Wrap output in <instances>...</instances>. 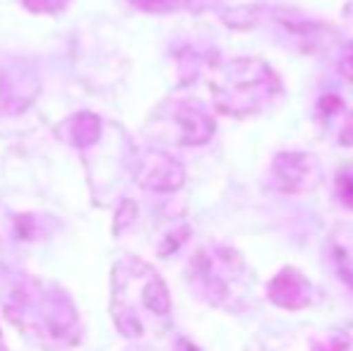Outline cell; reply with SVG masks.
I'll return each mask as SVG.
<instances>
[{"label": "cell", "mask_w": 353, "mask_h": 351, "mask_svg": "<svg viewBox=\"0 0 353 351\" xmlns=\"http://www.w3.org/2000/svg\"><path fill=\"white\" fill-rule=\"evenodd\" d=\"M317 121L330 140L339 145H353V108L346 106L339 97L327 94L317 103Z\"/></svg>", "instance_id": "6"}, {"label": "cell", "mask_w": 353, "mask_h": 351, "mask_svg": "<svg viewBox=\"0 0 353 351\" xmlns=\"http://www.w3.org/2000/svg\"><path fill=\"white\" fill-rule=\"evenodd\" d=\"M336 197L353 210V171L344 169L341 174H336Z\"/></svg>", "instance_id": "7"}, {"label": "cell", "mask_w": 353, "mask_h": 351, "mask_svg": "<svg viewBox=\"0 0 353 351\" xmlns=\"http://www.w3.org/2000/svg\"><path fill=\"white\" fill-rule=\"evenodd\" d=\"M171 301L163 281L147 265H135L130 274L118 277L113 296V318L125 337H147L168 328Z\"/></svg>", "instance_id": "1"}, {"label": "cell", "mask_w": 353, "mask_h": 351, "mask_svg": "<svg viewBox=\"0 0 353 351\" xmlns=\"http://www.w3.org/2000/svg\"><path fill=\"white\" fill-rule=\"evenodd\" d=\"M214 99L221 111L231 116L262 113L283 92L281 82L265 61L233 58L214 72Z\"/></svg>", "instance_id": "2"}, {"label": "cell", "mask_w": 353, "mask_h": 351, "mask_svg": "<svg viewBox=\"0 0 353 351\" xmlns=\"http://www.w3.org/2000/svg\"><path fill=\"white\" fill-rule=\"evenodd\" d=\"M339 68H341V72H344L346 80L353 82V41L346 46L344 56H341V61H339Z\"/></svg>", "instance_id": "9"}, {"label": "cell", "mask_w": 353, "mask_h": 351, "mask_svg": "<svg viewBox=\"0 0 353 351\" xmlns=\"http://www.w3.org/2000/svg\"><path fill=\"white\" fill-rule=\"evenodd\" d=\"M0 351H5V347H3V342H0Z\"/></svg>", "instance_id": "11"}, {"label": "cell", "mask_w": 353, "mask_h": 351, "mask_svg": "<svg viewBox=\"0 0 353 351\" xmlns=\"http://www.w3.org/2000/svg\"><path fill=\"white\" fill-rule=\"evenodd\" d=\"M195 272L202 294L214 305L228 310H241L248 305L255 279L238 253L226 248L202 253L195 263Z\"/></svg>", "instance_id": "3"}, {"label": "cell", "mask_w": 353, "mask_h": 351, "mask_svg": "<svg viewBox=\"0 0 353 351\" xmlns=\"http://www.w3.org/2000/svg\"><path fill=\"white\" fill-rule=\"evenodd\" d=\"M349 347H351V342L344 334H327L320 342H315L312 351H349Z\"/></svg>", "instance_id": "8"}, {"label": "cell", "mask_w": 353, "mask_h": 351, "mask_svg": "<svg viewBox=\"0 0 353 351\" xmlns=\"http://www.w3.org/2000/svg\"><path fill=\"white\" fill-rule=\"evenodd\" d=\"M168 351H200V349H197V347H195V344L185 342V339H178V342H176V344H173V347H171V349H168Z\"/></svg>", "instance_id": "10"}, {"label": "cell", "mask_w": 353, "mask_h": 351, "mask_svg": "<svg viewBox=\"0 0 353 351\" xmlns=\"http://www.w3.org/2000/svg\"><path fill=\"white\" fill-rule=\"evenodd\" d=\"M267 296L272 303L286 310H301L312 303V284L303 272L286 267L267 286Z\"/></svg>", "instance_id": "5"}, {"label": "cell", "mask_w": 353, "mask_h": 351, "mask_svg": "<svg viewBox=\"0 0 353 351\" xmlns=\"http://www.w3.org/2000/svg\"><path fill=\"white\" fill-rule=\"evenodd\" d=\"M274 176L283 192H310L322 183V166L307 152H281L274 159Z\"/></svg>", "instance_id": "4"}]
</instances>
